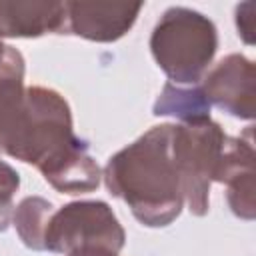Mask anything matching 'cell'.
I'll return each instance as SVG.
<instances>
[{"instance_id":"14","label":"cell","mask_w":256,"mask_h":256,"mask_svg":"<svg viewBox=\"0 0 256 256\" xmlns=\"http://www.w3.org/2000/svg\"><path fill=\"white\" fill-rule=\"evenodd\" d=\"M236 26L242 40L246 44H252L254 42V4L252 2L240 4L236 8Z\"/></svg>"},{"instance_id":"4","label":"cell","mask_w":256,"mask_h":256,"mask_svg":"<svg viewBox=\"0 0 256 256\" xmlns=\"http://www.w3.org/2000/svg\"><path fill=\"white\" fill-rule=\"evenodd\" d=\"M226 134L214 120L174 124L172 158L180 176L184 202L194 216L208 214L210 186L220 164Z\"/></svg>"},{"instance_id":"8","label":"cell","mask_w":256,"mask_h":256,"mask_svg":"<svg viewBox=\"0 0 256 256\" xmlns=\"http://www.w3.org/2000/svg\"><path fill=\"white\" fill-rule=\"evenodd\" d=\"M254 160V142L252 132L248 128L246 138H226L224 152L214 176V182L228 186V206L242 220H252L256 216Z\"/></svg>"},{"instance_id":"12","label":"cell","mask_w":256,"mask_h":256,"mask_svg":"<svg viewBox=\"0 0 256 256\" xmlns=\"http://www.w3.org/2000/svg\"><path fill=\"white\" fill-rule=\"evenodd\" d=\"M54 212L52 202L40 196H26L12 214V224L30 250H44V232Z\"/></svg>"},{"instance_id":"7","label":"cell","mask_w":256,"mask_h":256,"mask_svg":"<svg viewBox=\"0 0 256 256\" xmlns=\"http://www.w3.org/2000/svg\"><path fill=\"white\" fill-rule=\"evenodd\" d=\"M66 34L92 42H114L136 22L142 2H64Z\"/></svg>"},{"instance_id":"15","label":"cell","mask_w":256,"mask_h":256,"mask_svg":"<svg viewBox=\"0 0 256 256\" xmlns=\"http://www.w3.org/2000/svg\"><path fill=\"white\" fill-rule=\"evenodd\" d=\"M68 256H118V254L110 250H102V248H84V250H74Z\"/></svg>"},{"instance_id":"3","label":"cell","mask_w":256,"mask_h":256,"mask_svg":"<svg viewBox=\"0 0 256 256\" xmlns=\"http://www.w3.org/2000/svg\"><path fill=\"white\" fill-rule=\"evenodd\" d=\"M218 48L214 22L186 6L168 8L150 36V52L164 74L178 86L202 80Z\"/></svg>"},{"instance_id":"10","label":"cell","mask_w":256,"mask_h":256,"mask_svg":"<svg viewBox=\"0 0 256 256\" xmlns=\"http://www.w3.org/2000/svg\"><path fill=\"white\" fill-rule=\"evenodd\" d=\"M24 70L22 54L10 44L0 42V152L24 104Z\"/></svg>"},{"instance_id":"1","label":"cell","mask_w":256,"mask_h":256,"mask_svg":"<svg viewBox=\"0 0 256 256\" xmlns=\"http://www.w3.org/2000/svg\"><path fill=\"white\" fill-rule=\"evenodd\" d=\"M2 152L36 166L62 194L92 192L102 178L86 142L74 134L68 102L52 88H26L20 116Z\"/></svg>"},{"instance_id":"13","label":"cell","mask_w":256,"mask_h":256,"mask_svg":"<svg viewBox=\"0 0 256 256\" xmlns=\"http://www.w3.org/2000/svg\"><path fill=\"white\" fill-rule=\"evenodd\" d=\"M20 186V176L18 172L6 164L4 160H0V232H4L10 226L12 220V198L16 194Z\"/></svg>"},{"instance_id":"2","label":"cell","mask_w":256,"mask_h":256,"mask_svg":"<svg viewBox=\"0 0 256 256\" xmlns=\"http://www.w3.org/2000/svg\"><path fill=\"white\" fill-rule=\"evenodd\" d=\"M172 130L174 124L152 126L116 152L102 172L108 192L124 200L134 218L148 228L172 224L184 204L172 158Z\"/></svg>"},{"instance_id":"6","label":"cell","mask_w":256,"mask_h":256,"mask_svg":"<svg viewBox=\"0 0 256 256\" xmlns=\"http://www.w3.org/2000/svg\"><path fill=\"white\" fill-rule=\"evenodd\" d=\"M202 92L208 104H214L234 118L252 120L256 114V68L242 54L224 56L204 76Z\"/></svg>"},{"instance_id":"9","label":"cell","mask_w":256,"mask_h":256,"mask_svg":"<svg viewBox=\"0 0 256 256\" xmlns=\"http://www.w3.org/2000/svg\"><path fill=\"white\" fill-rule=\"evenodd\" d=\"M44 34H66L64 2H0V38H38Z\"/></svg>"},{"instance_id":"5","label":"cell","mask_w":256,"mask_h":256,"mask_svg":"<svg viewBox=\"0 0 256 256\" xmlns=\"http://www.w3.org/2000/svg\"><path fill=\"white\" fill-rule=\"evenodd\" d=\"M124 240V228L106 202L78 200L52 212L44 232V250L68 256L74 250L102 248L118 254Z\"/></svg>"},{"instance_id":"11","label":"cell","mask_w":256,"mask_h":256,"mask_svg":"<svg viewBox=\"0 0 256 256\" xmlns=\"http://www.w3.org/2000/svg\"><path fill=\"white\" fill-rule=\"evenodd\" d=\"M156 116H176L184 122H198L210 118V104L198 86H178L166 82L158 100L154 102Z\"/></svg>"}]
</instances>
